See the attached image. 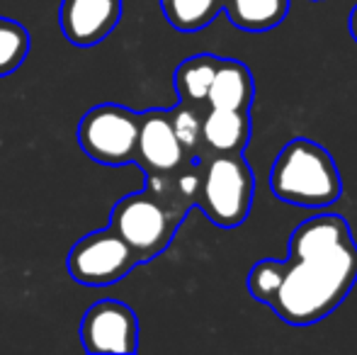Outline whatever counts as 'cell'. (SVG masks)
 <instances>
[{
  "label": "cell",
  "mask_w": 357,
  "mask_h": 355,
  "mask_svg": "<svg viewBox=\"0 0 357 355\" xmlns=\"http://www.w3.org/2000/svg\"><path fill=\"white\" fill-rule=\"evenodd\" d=\"M268 304L289 326L324 322L353 292L357 282V243L343 214L321 212L291 232L289 258H268Z\"/></svg>",
  "instance_id": "6da1fadb"
},
{
  "label": "cell",
  "mask_w": 357,
  "mask_h": 355,
  "mask_svg": "<svg viewBox=\"0 0 357 355\" xmlns=\"http://www.w3.org/2000/svg\"><path fill=\"white\" fill-rule=\"evenodd\" d=\"M270 188L280 202L326 209L343 195V180L333 156L321 144L296 137L280 149L270 173Z\"/></svg>",
  "instance_id": "7a4b0ae2"
},
{
  "label": "cell",
  "mask_w": 357,
  "mask_h": 355,
  "mask_svg": "<svg viewBox=\"0 0 357 355\" xmlns=\"http://www.w3.org/2000/svg\"><path fill=\"white\" fill-rule=\"evenodd\" d=\"M255 176L243 153H209L199 158L197 207L219 229H236L250 217Z\"/></svg>",
  "instance_id": "3957f363"
},
{
  "label": "cell",
  "mask_w": 357,
  "mask_h": 355,
  "mask_svg": "<svg viewBox=\"0 0 357 355\" xmlns=\"http://www.w3.org/2000/svg\"><path fill=\"white\" fill-rule=\"evenodd\" d=\"M185 217L165 207L149 190L132 192L114 204L109 229L137 253L139 263L151 261L170 246Z\"/></svg>",
  "instance_id": "277c9868"
},
{
  "label": "cell",
  "mask_w": 357,
  "mask_h": 355,
  "mask_svg": "<svg viewBox=\"0 0 357 355\" xmlns=\"http://www.w3.org/2000/svg\"><path fill=\"white\" fill-rule=\"evenodd\" d=\"M142 114L122 105H98L78 124V144L95 163L127 166L134 163Z\"/></svg>",
  "instance_id": "5b68a950"
},
{
  "label": "cell",
  "mask_w": 357,
  "mask_h": 355,
  "mask_svg": "<svg viewBox=\"0 0 357 355\" xmlns=\"http://www.w3.org/2000/svg\"><path fill=\"white\" fill-rule=\"evenodd\" d=\"M139 258L112 229H100L73 243L68 253V273L75 282L88 287H105L124 280Z\"/></svg>",
  "instance_id": "8992f818"
},
{
  "label": "cell",
  "mask_w": 357,
  "mask_h": 355,
  "mask_svg": "<svg viewBox=\"0 0 357 355\" xmlns=\"http://www.w3.org/2000/svg\"><path fill=\"white\" fill-rule=\"evenodd\" d=\"M80 341L88 353H137V314L132 307H127L124 302H114V299L95 302L80 322Z\"/></svg>",
  "instance_id": "52a82bcc"
},
{
  "label": "cell",
  "mask_w": 357,
  "mask_h": 355,
  "mask_svg": "<svg viewBox=\"0 0 357 355\" xmlns=\"http://www.w3.org/2000/svg\"><path fill=\"white\" fill-rule=\"evenodd\" d=\"M190 158L180 146L170 122V109H149L139 122V139L134 163L149 173H170L185 166Z\"/></svg>",
  "instance_id": "ba28073f"
},
{
  "label": "cell",
  "mask_w": 357,
  "mask_h": 355,
  "mask_svg": "<svg viewBox=\"0 0 357 355\" xmlns=\"http://www.w3.org/2000/svg\"><path fill=\"white\" fill-rule=\"evenodd\" d=\"M122 17V0H63L61 32L73 47H95L112 34Z\"/></svg>",
  "instance_id": "9c48e42d"
},
{
  "label": "cell",
  "mask_w": 357,
  "mask_h": 355,
  "mask_svg": "<svg viewBox=\"0 0 357 355\" xmlns=\"http://www.w3.org/2000/svg\"><path fill=\"white\" fill-rule=\"evenodd\" d=\"M253 122L248 109L207 107L202 117V156L243 153L250 144Z\"/></svg>",
  "instance_id": "30bf717a"
},
{
  "label": "cell",
  "mask_w": 357,
  "mask_h": 355,
  "mask_svg": "<svg viewBox=\"0 0 357 355\" xmlns=\"http://www.w3.org/2000/svg\"><path fill=\"white\" fill-rule=\"evenodd\" d=\"M255 100V81L245 63L236 59H219L214 81L207 93V107L248 109Z\"/></svg>",
  "instance_id": "8fae6325"
},
{
  "label": "cell",
  "mask_w": 357,
  "mask_h": 355,
  "mask_svg": "<svg viewBox=\"0 0 357 355\" xmlns=\"http://www.w3.org/2000/svg\"><path fill=\"white\" fill-rule=\"evenodd\" d=\"M224 13L243 32H268L284 22L289 0H224Z\"/></svg>",
  "instance_id": "7c38bea8"
},
{
  "label": "cell",
  "mask_w": 357,
  "mask_h": 355,
  "mask_svg": "<svg viewBox=\"0 0 357 355\" xmlns=\"http://www.w3.org/2000/svg\"><path fill=\"white\" fill-rule=\"evenodd\" d=\"M216 66H219V56H214V54H197V56L185 59L175 68L173 78L180 103L207 107V93L214 81Z\"/></svg>",
  "instance_id": "4fadbf2b"
},
{
  "label": "cell",
  "mask_w": 357,
  "mask_h": 355,
  "mask_svg": "<svg viewBox=\"0 0 357 355\" xmlns=\"http://www.w3.org/2000/svg\"><path fill=\"white\" fill-rule=\"evenodd\" d=\"M160 10L178 32H199L224 13V0H160Z\"/></svg>",
  "instance_id": "5bb4252c"
},
{
  "label": "cell",
  "mask_w": 357,
  "mask_h": 355,
  "mask_svg": "<svg viewBox=\"0 0 357 355\" xmlns=\"http://www.w3.org/2000/svg\"><path fill=\"white\" fill-rule=\"evenodd\" d=\"M207 107H197V105L180 103L178 107L170 109V122H173V132L178 137L180 146L185 149L190 161H199L202 158V117Z\"/></svg>",
  "instance_id": "9a60e30c"
},
{
  "label": "cell",
  "mask_w": 357,
  "mask_h": 355,
  "mask_svg": "<svg viewBox=\"0 0 357 355\" xmlns=\"http://www.w3.org/2000/svg\"><path fill=\"white\" fill-rule=\"evenodd\" d=\"M29 54V34L13 20H0V76L17 71Z\"/></svg>",
  "instance_id": "2e32d148"
},
{
  "label": "cell",
  "mask_w": 357,
  "mask_h": 355,
  "mask_svg": "<svg viewBox=\"0 0 357 355\" xmlns=\"http://www.w3.org/2000/svg\"><path fill=\"white\" fill-rule=\"evenodd\" d=\"M350 34H353V39L357 42V5L353 8V13H350Z\"/></svg>",
  "instance_id": "e0dca14e"
}]
</instances>
